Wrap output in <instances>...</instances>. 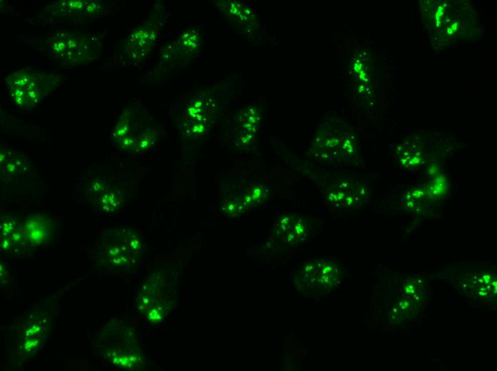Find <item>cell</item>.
Wrapping results in <instances>:
<instances>
[{"instance_id":"cell-1","label":"cell","mask_w":497,"mask_h":371,"mask_svg":"<svg viewBox=\"0 0 497 371\" xmlns=\"http://www.w3.org/2000/svg\"><path fill=\"white\" fill-rule=\"evenodd\" d=\"M143 243L139 233L129 227L110 228L94 245L95 260L101 266L120 270L135 265L141 258Z\"/></svg>"},{"instance_id":"cell-2","label":"cell","mask_w":497,"mask_h":371,"mask_svg":"<svg viewBox=\"0 0 497 371\" xmlns=\"http://www.w3.org/2000/svg\"><path fill=\"white\" fill-rule=\"evenodd\" d=\"M96 346L110 364L121 369L141 367L143 356L136 330L124 321H111L101 330Z\"/></svg>"},{"instance_id":"cell-3","label":"cell","mask_w":497,"mask_h":371,"mask_svg":"<svg viewBox=\"0 0 497 371\" xmlns=\"http://www.w3.org/2000/svg\"><path fill=\"white\" fill-rule=\"evenodd\" d=\"M159 129L151 115L141 106L127 107L112 131L114 142L121 149L139 153L151 148L157 141Z\"/></svg>"},{"instance_id":"cell-4","label":"cell","mask_w":497,"mask_h":371,"mask_svg":"<svg viewBox=\"0 0 497 371\" xmlns=\"http://www.w3.org/2000/svg\"><path fill=\"white\" fill-rule=\"evenodd\" d=\"M11 99L19 108L31 110L58 85L59 76L37 71L21 69L6 78Z\"/></svg>"},{"instance_id":"cell-5","label":"cell","mask_w":497,"mask_h":371,"mask_svg":"<svg viewBox=\"0 0 497 371\" xmlns=\"http://www.w3.org/2000/svg\"><path fill=\"white\" fill-rule=\"evenodd\" d=\"M100 44L94 35L63 32L55 35L50 42L54 58L69 65L81 64L94 59Z\"/></svg>"},{"instance_id":"cell-6","label":"cell","mask_w":497,"mask_h":371,"mask_svg":"<svg viewBox=\"0 0 497 371\" xmlns=\"http://www.w3.org/2000/svg\"><path fill=\"white\" fill-rule=\"evenodd\" d=\"M165 277L154 275L141 286L137 297V308L146 319L159 323L166 316L170 308V292Z\"/></svg>"},{"instance_id":"cell-7","label":"cell","mask_w":497,"mask_h":371,"mask_svg":"<svg viewBox=\"0 0 497 371\" xmlns=\"http://www.w3.org/2000/svg\"><path fill=\"white\" fill-rule=\"evenodd\" d=\"M0 239L1 250L6 253H19L29 246L23 232L22 222L9 215L1 219Z\"/></svg>"},{"instance_id":"cell-8","label":"cell","mask_w":497,"mask_h":371,"mask_svg":"<svg viewBox=\"0 0 497 371\" xmlns=\"http://www.w3.org/2000/svg\"><path fill=\"white\" fill-rule=\"evenodd\" d=\"M22 228L29 246H39L47 242L53 230L51 220L41 214L27 218L22 222Z\"/></svg>"},{"instance_id":"cell-9","label":"cell","mask_w":497,"mask_h":371,"mask_svg":"<svg viewBox=\"0 0 497 371\" xmlns=\"http://www.w3.org/2000/svg\"><path fill=\"white\" fill-rule=\"evenodd\" d=\"M47 317L35 316L28 321L22 334L23 351L31 353L41 347L47 330Z\"/></svg>"},{"instance_id":"cell-10","label":"cell","mask_w":497,"mask_h":371,"mask_svg":"<svg viewBox=\"0 0 497 371\" xmlns=\"http://www.w3.org/2000/svg\"><path fill=\"white\" fill-rule=\"evenodd\" d=\"M155 32L149 26L134 31L128 42L129 55L134 59H139L148 54L156 38Z\"/></svg>"},{"instance_id":"cell-11","label":"cell","mask_w":497,"mask_h":371,"mask_svg":"<svg viewBox=\"0 0 497 371\" xmlns=\"http://www.w3.org/2000/svg\"><path fill=\"white\" fill-rule=\"evenodd\" d=\"M101 9L99 2L91 1H61L54 6L55 14L73 17L86 18L96 15Z\"/></svg>"},{"instance_id":"cell-12","label":"cell","mask_w":497,"mask_h":371,"mask_svg":"<svg viewBox=\"0 0 497 371\" xmlns=\"http://www.w3.org/2000/svg\"><path fill=\"white\" fill-rule=\"evenodd\" d=\"M1 176L19 174L26 168L27 161L24 156L12 149H1L0 152Z\"/></svg>"},{"instance_id":"cell-13","label":"cell","mask_w":497,"mask_h":371,"mask_svg":"<svg viewBox=\"0 0 497 371\" xmlns=\"http://www.w3.org/2000/svg\"><path fill=\"white\" fill-rule=\"evenodd\" d=\"M334 193L335 196L340 198L342 204L351 203L354 199H358L363 196V188L356 183H343L337 188Z\"/></svg>"}]
</instances>
